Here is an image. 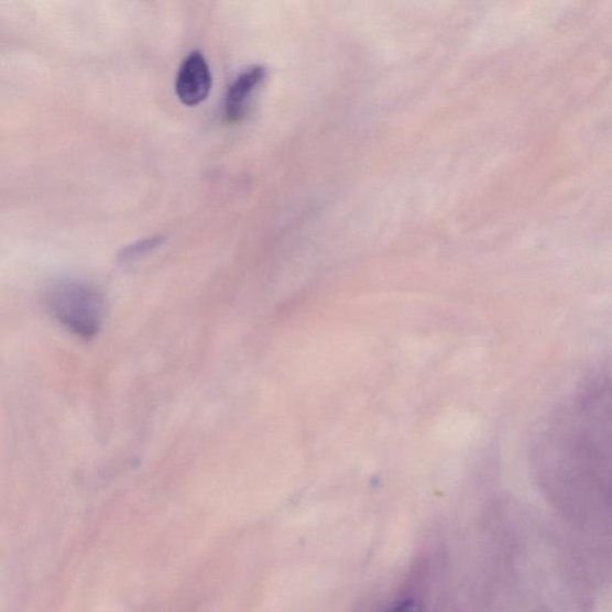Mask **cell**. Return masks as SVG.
Returning <instances> with one entry per match:
<instances>
[{
    "instance_id": "obj_1",
    "label": "cell",
    "mask_w": 612,
    "mask_h": 612,
    "mask_svg": "<svg viewBox=\"0 0 612 612\" xmlns=\"http://www.w3.org/2000/svg\"><path fill=\"white\" fill-rule=\"evenodd\" d=\"M550 426L538 453L547 476L594 491L602 485L612 502V389L579 396Z\"/></svg>"
},
{
    "instance_id": "obj_2",
    "label": "cell",
    "mask_w": 612,
    "mask_h": 612,
    "mask_svg": "<svg viewBox=\"0 0 612 612\" xmlns=\"http://www.w3.org/2000/svg\"><path fill=\"white\" fill-rule=\"evenodd\" d=\"M48 313L81 339H92L101 330L106 300L101 292L79 282H62L46 294Z\"/></svg>"
},
{
    "instance_id": "obj_3",
    "label": "cell",
    "mask_w": 612,
    "mask_h": 612,
    "mask_svg": "<svg viewBox=\"0 0 612 612\" xmlns=\"http://www.w3.org/2000/svg\"><path fill=\"white\" fill-rule=\"evenodd\" d=\"M212 89V75L203 53L194 51L181 64L176 78V94L188 107L203 103Z\"/></svg>"
},
{
    "instance_id": "obj_4",
    "label": "cell",
    "mask_w": 612,
    "mask_h": 612,
    "mask_svg": "<svg viewBox=\"0 0 612 612\" xmlns=\"http://www.w3.org/2000/svg\"><path fill=\"white\" fill-rule=\"evenodd\" d=\"M266 67L255 65L249 67L230 86L226 99V118L230 122L241 121L256 89L266 78Z\"/></svg>"
},
{
    "instance_id": "obj_5",
    "label": "cell",
    "mask_w": 612,
    "mask_h": 612,
    "mask_svg": "<svg viewBox=\"0 0 612 612\" xmlns=\"http://www.w3.org/2000/svg\"><path fill=\"white\" fill-rule=\"evenodd\" d=\"M163 242L164 239L162 236H155V238L139 241L124 248L119 255V260L122 263L136 261L151 253L152 250L157 249Z\"/></svg>"
},
{
    "instance_id": "obj_6",
    "label": "cell",
    "mask_w": 612,
    "mask_h": 612,
    "mask_svg": "<svg viewBox=\"0 0 612 612\" xmlns=\"http://www.w3.org/2000/svg\"><path fill=\"white\" fill-rule=\"evenodd\" d=\"M384 612H424V609L422 603L414 600V598H405V600L389 606Z\"/></svg>"
}]
</instances>
